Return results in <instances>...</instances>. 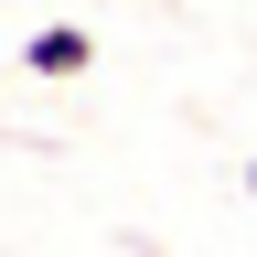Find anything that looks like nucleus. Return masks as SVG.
Masks as SVG:
<instances>
[{"instance_id": "nucleus-2", "label": "nucleus", "mask_w": 257, "mask_h": 257, "mask_svg": "<svg viewBox=\"0 0 257 257\" xmlns=\"http://www.w3.org/2000/svg\"><path fill=\"white\" fill-rule=\"evenodd\" d=\"M246 193H257V161H246Z\"/></svg>"}, {"instance_id": "nucleus-1", "label": "nucleus", "mask_w": 257, "mask_h": 257, "mask_svg": "<svg viewBox=\"0 0 257 257\" xmlns=\"http://www.w3.org/2000/svg\"><path fill=\"white\" fill-rule=\"evenodd\" d=\"M22 75H43V86L96 75V32H86V22H43V32H22Z\"/></svg>"}]
</instances>
